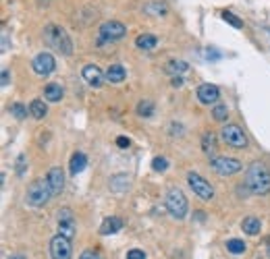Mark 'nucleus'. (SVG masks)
Here are the masks:
<instances>
[{
    "label": "nucleus",
    "instance_id": "nucleus-1",
    "mask_svg": "<svg viewBox=\"0 0 270 259\" xmlns=\"http://www.w3.org/2000/svg\"><path fill=\"white\" fill-rule=\"evenodd\" d=\"M246 187L254 195H266L270 191V170L262 162H254V164L246 170Z\"/></svg>",
    "mask_w": 270,
    "mask_h": 259
},
{
    "label": "nucleus",
    "instance_id": "nucleus-2",
    "mask_svg": "<svg viewBox=\"0 0 270 259\" xmlns=\"http://www.w3.org/2000/svg\"><path fill=\"white\" fill-rule=\"evenodd\" d=\"M52 197H54V193L50 189L48 178H36L25 191V201L32 208H44Z\"/></svg>",
    "mask_w": 270,
    "mask_h": 259
},
{
    "label": "nucleus",
    "instance_id": "nucleus-3",
    "mask_svg": "<svg viewBox=\"0 0 270 259\" xmlns=\"http://www.w3.org/2000/svg\"><path fill=\"white\" fill-rule=\"evenodd\" d=\"M44 40H46V44L50 48L58 50V52L65 54V56H69L73 52V42H71L69 34H67L63 27H58V25H46V29H44Z\"/></svg>",
    "mask_w": 270,
    "mask_h": 259
},
{
    "label": "nucleus",
    "instance_id": "nucleus-4",
    "mask_svg": "<svg viewBox=\"0 0 270 259\" xmlns=\"http://www.w3.org/2000/svg\"><path fill=\"white\" fill-rule=\"evenodd\" d=\"M164 205L175 220H183L187 216V197L181 189H177V187L168 189L166 197H164Z\"/></svg>",
    "mask_w": 270,
    "mask_h": 259
},
{
    "label": "nucleus",
    "instance_id": "nucleus-5",
    "mask_svg": "<svg viewBox=\"0 0 270 259\" xmlns=\"http://www.w3.org/2000/svg\"><path fill=\"white\" fill-rule=\"evenodd\" d=\"M127 36V27L118 21H106L98 29V44H112Z\"/></svg>",
    "mask_w": 270,
    "mask_h": 259
},
{
    "label": "nucleus",
    "instance_id": "nucleus-6",
    "mask_svg": "<svg viewBox=\"0 0 270 259\" xmlns=\"http://www.w3.org/2000/svg\"><path fill=\"white\" fill-rule=\"evenodd\" d=\"M210 166L218 176H233L237 172H241L243 164L237 158H229V156H214L210 160Z\"/></svg>",
    "mask_w": 270,
    "mask_h": 259
},
{
    "label": "nucleus",
    "instance_id": "nucleus-7",
    "mask_svg": "<svg viewBox=\"0 0 270 259\" xmlns=\"http://www.w3.org/2000/svg\"><path fill=\"white\" fill-rule=\"evenodd\" d=\"M220 139L231 145V147H237V149H243L248 147V135L243 133V128L239 124H225L220 128Z\"/></svg>",
    "mask_w": 270,
    "mask_h": 259
},
{
    "label": "nucleus",
    "instance_id": "nucleus-8",
    "mask_svg": "<svg viewBox=\"0 0 270 259\" xmlns=\"http://www.w3.org/2000/svg\"><path fill=\"white\" fill-rule=\"evenodd\" d=\"M187 185L202 201H212L214 199V187L210 185L204 176H200L198 172H189L187 174Z\"/></svg>",
    "mask_w": 270,
    "mask_h": 259
},
{
    "label": "nucleus",
    "instance_id": "nucleus-9",
    "mask_svg": "<svg viewBox=\"0 0 270 259\" xmlns=\"http://www.w3.org/2000/svg\"><path fill=\"white\" fill-rule=\"evenodd\" d=\"M73 255V247H71V239L56 235L50 241V257L52 259H71Z\"/></svg>",
    "mask_w": 270,
    "mask_h": 259
},
{
    "label": "nucleus",
    "instance_id": "nucleus-10",
    "mask_svg": "<svg viewBox=\"0 0 270 259\" xmlns=\"http://www.w3.org/2000/svg\"><path fill=\"white\" fill-rule=\"evenodd\" d=\"M32 67H34V73H36V75L48 77V75H52L54 69H56V60H54V56H52L50 52H40V54L34 58Z\"/></svg>",
    "mask_w": 270,
    "mask_h": 259
},
{
    "label": "nucleus",
    "instance_id": "nucleus-11",
    "mask_svg": "<svg viewBox=\"0 0 270 259\" xmlns=\"http://www.w3.org/2000/svg\"><path fill=\"white\" fill-rule=\"evenodd\" d=\"M218 98H220V91H218L216 85H212V83H202V85L198 87V100H200L202 104H206V106L216 104Z\"/></svg>",
    "mask_w": 270,
    "mask_h": 259
},
{
    "label": "nucleus",
    "instance_id": "nucleus-12",
    "mask_svg": "<svg viewBox=\"0 0 270 259\" xmlns=\"http://www.w3.org/2000/svg\"><path fill=\"white\" fill-rule=\"evenodd\" d=\"M83 79L92 85V87H102L104 85V79H106V73L100 71V67H96V64H85L83 71H81Z\"/></svg>",
    "mask_w": 270,
    "mask_h": 259
},
{
    "label": "nucleus",
    "instance_id": "nucleus-13",
    "mask_svg": "<svg viewBox=\"0 0 270 259\" xmlns=\"http://www.w3.org/2000/svg\"><path fill=\"white\" fill-rule=\"evenodd\" d=\"M46 178H48V183H50V189H52L54 195H61V191H63V187H65V174H63V170L58 168V166H54V168L48 170Z\"/></svg>",
    "mask_w": 270,
    "mask_h": 259
},
{
    "label": "nucleus",
    "instance_id": "nucleus-14",
    "mask_svg": "<svg viewBox=\"0 0 270 259\" xmlns=\"http://www.w3.org/2000/svg\"><path fill=\"white\" fill-rule=\"evenodd\" d=\"M125 79H127V71L121 67V64H110V67L106 69V81L108 83L118 85V83H123Z\"/></svg>",
    "mask_w": 270,
    "mask_h": 259
},
{
    "label": "nucleus",
    "instance_id": "nucleus-15",
    "mask_svg": "<svg viewBox=\"0 0 270 259\" xmlns=\"http://www.w3.org/2000/svg\"><path fill=\"white\" fill-rule=\"evenodd\" d=\"M121 228H123V220L118 218V216H110V218H106V220L102 222L100 232H102V235H114V232H118Z\"/></svg>",
    "mask_w": 270,
    "mask_h": 259
},
{
    "label": "nucleus",
    "instance_id": "nucleus-16",
    "mask_svg": "<svg viewBox=\"0 0 270 259\" xmlns=\"http://www.w3.org/2000/svg\"><path fill=\"white\" fill-rule=\"evenodd\" d=\"M129 183H131V178L127 174H114V176H110L108 187L112 193H125L129 189Z\"/></svg>",
    "mask_w": 270,
    "mask_h": 259
},
{
    "label": "nucleus",
    "instance_id": "nucleus-17",
    "mask_svg": "<svg viewBox=\"0 0 270 259\" xmlns=\"http://www.w3.org/2000/svg\"><path fill=\"white\" fill-rule=\"evenodd\" d=\"M63 95H65V91H63L61 83H48V85L44 87V98H46L48 102H54V104L61 102Z\"/></svg>",
    "mask_w": 270,
    "mask_h": 259
},
{
    "label": "nucleus",
    "instance_id": "nucleus-18",
    "mask_svg": "<svg viewBox=\"0 0 270 259\" xmlns=\"http://www.w3.org/2000/svg\"><path fill=\"white\" fill-rule=\"evenodd\" d=\"M143 11L150 15V17H164L168 13V7L162 3V0H152V3H148L143 7Z\"/></svg>",
    "mask_w": 270,
    "mask_h": 259
},
{
    "label": "nucleus",
    "instance_id": "nucleus-19",
    "mask_svg": "<svg viewBox=\"0 0 270 259\" xmlns=\"http://www.w3.org/2000/svg\"><path fill=\"white\" fill-rule=\"evenodd\" d=\"M260 228H262V224H260V220H258L256 216H248V218L241 222V230H243L246 235H250V237L260 235Z\"/></svg>",
    "mask_w": 270,
    "mask_h": 259
},
{
    "label": "nucleus",
    "instance_id": "nucleus-20",
    "mask_svg": "<svg viewBox=\"0 0 270 259\" xmlns=\"http://www.w3.org/2000/svg\"><path fill=\"white\" fill-rule=\"evenodd\" d=\"M156 44H158V38H156L154 34H141V36H137V40H135V46H137L139 50H154Z\"/></svg>",
    "mask_w": 270,
    "mask_h": 259
},
{
    "label": "nucleus",
    "instance_id": "nucleus-21",
    "mask_svg": "<svg viewBox=\"0 0 270 259\" xmlns=\"http://www.w3.org/2000/svg\"><path fill=\"white\" fill-rule=\"evenodd\" d=\"M202 151L206 153V156H212L214 158V153H216V135L214 133H204V137H202Z\"/></svg>",
    "mask_w": 270,
    "mask_h": 259
},
{
    "label": "nucleus",
    "instance_id": "nucleus-22",
    "mask_svg": "<svg viewBox=\"0 0 270 259\" xmlns=\"http://www.w3.org/2000/svg\"><path fill=\"white\" fill-rule=\"evenodd\" d=\"M187 69H189V64H187L185 60H168V62H166V67H164V71L170 73L173 77L183 75Z\"/></svg>",
    "mask_w": 270,
    "mask_h": 259
},
{
    "label": "nucleus",
    "instance_id": "nucleus-23",
    "mask_svg": "<svg viewBox=\"0 0 270 259\" xmlns=\"http://www.w3.org/2000/svg\"><path fill=\"white\" fill-rule=\"evenodd\" d=\"M85 166H87V158H85V153H75L73 158H71V174H79V172H83L85 170Z\"/></svg>",
    "mask_w": 270,
    "mask_h": 259
},
{
    "label": "nucleus",
    "instance_id": "nucleus-24",
    "mask_svg": "<svg viewBox=\"0 0 270 259\" xmlns=\"http://www.w3.org/2000/svg\"><path fill=\"white\" fill-rule=\"evenodd\" d=\"M29 114H32L36 120H42L46 114H48V108L42 100H34L32 104H29Z\"/></svg>",
    "mask_w": 270,
    "mask_h": 259
},
{
    "label": "nucleus",
    "instance_id": "nucleus-25",
    "mask_svg": "<svg viewBox=\"0 0 270 259\" xmlns=\"http://www.w3.org/2000/svg\"><path fill=\"white\" fill-rule=\"evenodd\" d=\"M75 220H65V222H58V235H63L67 239L75 237Z\"/></svg>",
    "mask_w": 270,
    "mask_h": 259
},
{
    "label": "nucleus",
    "instance_id": "nucleus-26",
    "mask_svg": "<svg viewBox=\"0 0 270 259\" xmlns=\"http://www.w3.org/2000/svg\"><path fill=\"white\" fill-rule=\"evenodd\" d=\"M137 114L141 118H152L154 116V102L152 100H141L137 104Z\"/></svg>",
    "mask_w": 270,
    "mask_h": 259
},
{
    "label": "nucleus",
    "instance_id": "nucleus-27",
    "mask_svg": "<svg viewBox=\"0 0 270 259\" xmlns=\"http://www.w3.org/2000/svg\"><path fill=\"white\" fill-rule=\"evenodd\" d=\"M227 251L233 255H241V253H246V243L241 239H231V241H227Z\"/></svg>",
    "mask_w": 270,
    "mask_h": 259
},
{
    "label": "nucleus",
    "instance_id": "nucleus-28",
    "mask_svg": "<svg viewBox=\"0 0 270 259\" xmlns=\"http://www.w3.org/2000/svg\"><path fill=\"white\" fill-rule=\"evenodd\" d=\"M212 116H214V120L225 122V120H227V116H229V108H227L225 104H216V106H214V110H212Z\"/></svg>",
    "mask_w": 270,
    "mask_h": 259
},
{
    "label": "nucleus",
    "instance_id": "nucleus-29",
    "mask_svg": "<svg viewBox=\"0 0 270 259\" xmlns=\"http://www.w3.org/2000/svg\"><path fill=\"white\" fill-rule=\"evenodd\" d=\"M223 19H225V21H227L229 25H233V27H237V29H241V27H243V21H241V19H239L237 15H233L231 11H225V13H223Z\"/></svg>",
    "mask_w": 270,
    "mask_h": 259
},
{
    "label": "nucleus",
    "instance_id": "nucleus-30",
    "mask_svg": "<svg viewBox=\"0 0 270 259\" xmlns=\"http://www.w3.org/2000/svg\"><path fill=\"white\" fill-rule=\"evenodd\" d=\"M9 112H11L15 118H19V120L27 116V108H25L23 104H19V102H17V104H11V106H9Z\"/></svg>",
    "mask_w": 270,
    "mask_h": 259
},
{
    "label": "nucleus",
    "instance_id": "nucleus-31",
    "mask_svg": "<svg viewBox=\"0 0 270 259\" xmlns=\"http://www.w3.org/2000/svg\"><path fill=\"white\" fill-rule=\"evenodd\" d=\"M152 168H154V172H166L168 170V160L166 158H154Z\"/></svg>",
    "mask_w": 270,
    "mask_h": 259
},
{
    "label": "nucleus",
    "instance_id": "nucleus-32",
    "mask_svg": "<svg viewBox=\"0 0 270 259\" xmlns=\"http://www.w3.org/2000/svg\"><path fill=\"white\" fill-rule=\"evenodd\" d=\"M79 259H102V257H100V253H98V251L87 249V251H83V253L79 255Z\"/></svg>",
    "mask_w": 270,
    "mask_h": 259
},
{
    "label": "nucleus",
    "instance_id": "nucleus-33",
    "mask_svg": "<svg viewBox=\"0 0 270 259\" xmlns=\"http://www.w3.org/2000/svg\"><path fill=\"white\" fill-rule=\"evenodd\" d=\"M127 259H145V253L141 249H131L127 253Z\"/></svg>",
    "mask_w": 270,
    "mask_h": 259
},
{
    "label": "nucleus",
    "instance_id": "nucleus-34",
    "mask_svg": "<svg viewBox=\"0 0 270 259\" xmlns=\"http://www.w3.org/2000/svg\"><path fill=\"white\" fill-rule=\"evenodd\" d=\"M23 172H25V156L21 153V156L17 158V174L23 176Z\"/></svg>",
    "mask_w": 270,
    "mask_h": 259
},
{
    "label": "nucleus",
    "instance_id": "nucleus-35",
    "mask_svg": "<svg viewBox=\"0 0 270 259\" xmlns=\"http://www.w3.org/2000/svg\"><path fill=\"white\" fill-rule=\"evenodd\" d=\"M116 145H118V147H129V139H127V137H118V139H116Z\"/></svg>",
    "mask_w": 270,
    "mask_h": 259
},
{
    "label": "nucleus",
    "instance_id": "nucleus-36",
    "mask_svg": "<svg viewBox=\"0 0 270 259\" xmlns=\"http://www.w3.org/2000/svg\"><path fill=\"white\" fill-rule=\"evenodd\" d=\"M170 85H173V87H181V85H183V79H181V77H179V75H177V77H173V81H170Z\"/></svg>",
    "mask_w": 270,
    "mask_h": 259
},
{
    "label": "nucleus",
    "instance_id": "nucleus-37",
    "mask_svg": "<svg viewBox=\"0 0 270 259\" xmlns=\"http://www.w3.org/2000/svg\"><path fill=\"white\" fill-rule=\"evenodd\" d=\"M9 81H11V75H9V71L5 69V71H3V87H7V85H9Z\"/></svg>",
    "mask_w": 270,
    "mask_h": 259
},
{
    "label": "nucleus",
    "instance_id": "nucleus-38",
    "mask_svg": "<svg viewBox=\"0 0 270 259\" xmlns=\"http://www.w3.org/2000/svg\"><path fill=\"white\" fill-rule=\"evenodd\" d=\"M9 259H27V257H23V255H11Z\"/></svg>",
    "mask_w": 270,
    "mask_h": 259
}]
</instances>
